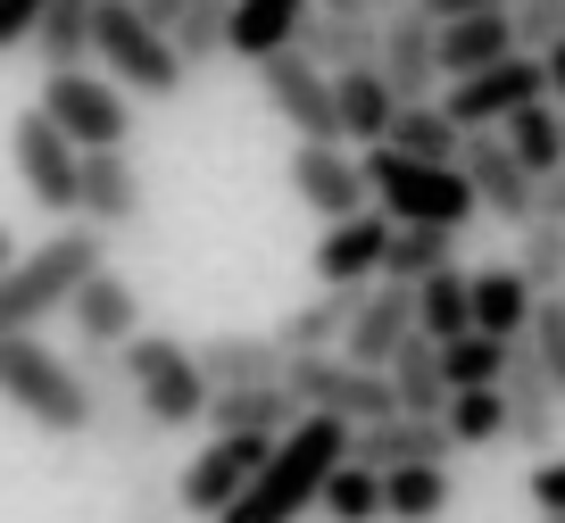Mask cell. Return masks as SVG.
<instances>
[{
    "label": "cell",
    "mask_w": 565,
    "mask_h": 523,
    "mask_svg": "<svg viewBox=\"0 0 565 523\" xmlns=\"http://www.w3.org/2000/svg\"><path fill=\"white\" fill-rule=\"evenodd\" d=\"M499 366H508V341L466 332V341L441 349V391H449V399H458V391H499Z\"/></svg>",
    "instance_id": "obj_42"
},
{
    "label": "cell",
    "mask_w": 565,
    "mask_h": 523,
    "mask_svg": "<svg viewBox=\"0 0 565 523\" xmlns=\"http://www.w3.org/2000/svg\"><path fill=\"white\" fill-rule=\"evenodd\" d=\"M383 249H391V216L383 209L341 216V225H324V242H317V282L324 291H366V282L383 275Z\"/></svg>",
    "instance_id": "obj_19"
},
{
    "label": "cell",
    "mask_w": 565,
    "mask_h": 523,
    "mask_svg": "<svg viewBox=\"0 0 565 523\" xmlns=\"http://www.w3.org/2000/svg\"><path fill=\"white\" fill-rule=\"evenodd\" d=\"M524 349H532V366L548 374V391H557V399H565V291H557V299H532Z\"/></svg>",
    "instance_id": "obj_43"
},
{
    "label": "cell",
    "mask_w": 565,
    "mask_h": 523,
    "mask_svg": "<svg viewBox=\"0 0 565 523\" xmlns=\"http://www.w3.org/2000/svg\"><path fill=\"white\" fill-rule=\"evenodd\" d=\"M449 506H458V482H449V466L383 473V523H441Z\"/></svg>",
    "instance_id": "obj_33"
},
{
    "label": "cell",
    "mask_w": 565,
    "mask_h": 523,
    "mask_svg": "<svg viewBox=\"0 0 565 523\" xmlns=\"http://www.w3.org/2000/svg\"><path fill=\"white\" fill-rule=\"evenodd\" d=\"M225 18H233V0H192L175 18V34H167V51H175V67H209V58H225Z\"/></svg>",
    "instance_id": "obj_40"
},
{
    "label": "cell",
    "mask_w": 565,
    "mask_h": 523,
    "mask_svg": "<svg viewBox=\"0 0 565 523\" xmlns=\"http://www.w3.org/2000/svg\"><path fill=\"white\" fill-rule=\"evenodd\" d=\"M192 366L209 391H258L282 383V349L275 332H209V341H192Z\"/></svg>",
    "instance_id": "obj_22"
},
{
    "label": "cell",
    "mask_w": 565,
    "mask_h": 523,
    "mask_svg": "<svg viewBox=\"0 0 565 523\" xmlns=\"http://www.w3.org/2000/svg\"><path fill=\"white\" fill-rule=\"evenodd\" d=\"M308 25V0H233V18H225V58H275L291 51Z\"/></svg>",
    "instance_id": "obj_25"
},
{
    "label": "cell",
    "mask_w": 565,
    "mask_h": 523,
    "mask_svg": "<svg viewBox=\"0 0 565 523\" xmlns=\"http://www.w3.org/2000/svg\"><path fill=\"white\" fill-rule=\"evenodd\" d=\"M391 117H399V100L383 92V75L374 67H350V75H333V125H341V150H383V134H391Z\"/></svg>",
    "instance_id": "obj_27"
},
{
    "label": "cell",
    "mask_w": 565,
    "mask_h": 523,
    "mask_svg": "<svg viewBox=\"0 0 565 523\" xmlns=\"http://www.w3.org/2000/svg\"><path fill=\"white\" fill-rule=\"evenodd\" d=\"M532 100H548L541 92V58H499V67H482V75H466V84H441V117L458 125V134H499V125L515 117V108H532Z\"/></svg>",
    "instance_id": "obj_9"
},
{
    "label": "cell",
    "mask_w": 565,
    "mask_h": 523,
    "mask_svg": "<svg viewBox=\"0 0 565 523\" xmlns=\"http://www.w3.org/2000/svg\"><path fill=\"white\" fill-rule=\"evenodd\" d=\"M100 266H108V242H100L92 225L51 233L34 258H18L9 275H0V341H18V332H42V316H58V308L75 299V282L100 275Z\"/></svg>",
    "instance_id": "obj_2"
},
{
    "label": "cell",
    "mask_w": 565,
    "mask_h": 523,
    "mask_svg": "<svg viewBox=\"0 0 565 523\" xmlns=\"http://www.w3.org/2000/svg\"><path fill=\"white\" fill-rule=\"evenodd\" d=\"M350 457V424H333V416H300L291 433L266 449V466L249 473V490L225 506L216 523H300L308 506H317V490H324V473Z\"/></svg>",
    "instance_id": "obj_1"
},
{
    "label": "cell",
    "mask_w": 565,
    "mask_h": 523,
    "mask_svg": "<svg viewBox=\"0 0 565 523\" xmlns=\"http://www.w3.org/2000/svg\"><path fill=\"white\" fill-rule=\"evenodd\" d=\"M499 150H508L532 183H541V174H557V167H565V125H557V108H548V100L515 108V117L499 125Z\"/></svg>",
    "instance_id": "obj_32"
},
{
    "label": "cell",
    "mask_w": 565,
    "mask_h": 523,
    "mask_svg": "<svg viewBox=\"0 0 565 523\" xmlns=\"http://www.w3.org/2000/svg\"><path fill=\"white\" fill-rule=\"evenodd\" d=\"M541 92H548V108H565V34L541 51Z\"/></svg>",
    "instance_id": "obj_50"
},
{
    "label": "cell",
    "mask_w": 565,
    "mask_h": 523,
    "mask_svg": "<svg viewBox=\"0 0 565 523\" xmlns=\"http://www.w3.org/2000/svg\"><path fill=\"white\" fill-rule=\"evenodd\" d=\"M557 125H565V108H557Z\"/></svg>",
    "instance_id": "obj_55"
},
{
    "label": "cell",
    "mask_w": 565,
    "mask_h": 523,
    "mask_svg": "<svg viewBox=\"0 0 565 523\" xmlns=\"http://www.w3.org/2000/svg\"><path fill=\"white\" fill-rule=\"evenodd\" d=\"M350 308H358V291H317L308 308H291L275 324V349L282 357H333L341 332H350Z\"/></svg>",
    "instance_id": "obj_30"
},
{
    "label": "cell",
    "mask_w": 565,
    "mask_h": 523,
    "mask_svg": "<svg viewBox=\"0 0 565 523\" xmlns=\"http://www.w3.org/2000/svg\"><path fill=\"white\" fill-rule=\"evenodd\" d=\"M209 424L216 440H282L300 424V407L282 399V383H258V391H209Z\"/></svg>",
    "instance_id": "obj_24"
},
{
    "label": "cell",
    "mask_w": 565,
    "mask_h": 523,
    "mask_svg": "<svg viewBox=\"0 0 565 523\" xmlns=\"http://www.w3.org/2000/svg\"><path fill=\"white\" fill-rule=\"evenodd\" d=\"M92 58L108 67V84L125 100H175L183 92V67L167 51V34H150L125 0H92Z\"/></svg>",
    "instance_id": "obj_6"
},
{
    "label": "cell",
    "mask_w": 565,
    "mask_h": 523,
    "mask_svg": "<svg viewBox=\"0 0 565 523\" xmlns=\"http://www.w3.org/2000/svg\"><path fill=\"white\" fill-rule=\"evenodd\" d=\"M433 25H458V18H491V9H515V0H416Z\"/></svg>",
    "instance_id": "obj_47"
},
{
    "label": "cell",
    "mask_w": 565,
    "mask_h": 523,
    "mask_svg": "<svg viewBox=\"0 0 565 523\" xmlns=\"http://www.w3.org/2000/svg\"><path fill=\"white\" fill-rule=\"evenodd\" d=\"M532 216H541V225H565V167L532 183Z\"/></svg>",
    "instance_id": "obj_48"
},
{
    "label": "cell",
    "mask_w": 565,
    "mask_h": 523,
    "mask_svg": "<svg viewBox=\"0 0 565 523\" xmlns=\"http://www.w3.org/2000/svg\"><path fill=\"white\" fill-rule=\"evenodd\" d=\"M291 192H300L308 216H324V225L374 209V200H366V174H358V158L341 150V141H300V150H291Z\"/></svg>",
    "instance_id": "obj_18"
},
{
    "label": "cell",
    "mask_w": 565,
    "mask_h": 523,
    "mask_svg": "<svg viewBox=\"0 0 565 523\" xmlns=\"http://www.w3.org/2000/svg\"><path fill=\"white\" fill-rule=\"evenodd\" d=\"M350 466L366 473H407V466H449V433L441 416H383L350 433Z\"/></svg>",
    "instance_id": "obj_21"
},
{
    "label": "cell",
    "mask_w": 565,
    "mask_h": 523,
    "mask_svg": "<svg viewBox=\"0 0 565 523\" xmlns=\"http://www.w3.org/2000/svg\"><path fill=\"white\" fill-rule=\"evenodd\" d=\"M416 332H424L433 349H449V341H466V332H475V316H466V275H458V266H441V275L416 282Z\"/></svg>",
    "instance_id": "obj_34"
},
{
    "label": "cell",
    "mask_w": 565,
    "mask_h": 523,
    "mask_svg": "<svg viewBox=\"0 0 565 523\" xmlns=\"http://www.w3.org/2000/svg\"><path fill=\"white\" fill-rule=\"evenodd\" d=\"M258 92H266V108H275L300 141H341V125H333V75H317L300 51L258 58Z\"/></svg>",
    "instance_id": "obj_14"
},
{
    "label": "cell",
    "mask_w": 565,
    "mask_h": 523,
    "mask_svg": "<svg viewBox=\"0 0 565 523\" xmlns=\"http://www.w3.org/2000/svg\"><path fill=\"white\" fill-rule=\"evenodd\" d=\"M499 407H508V440H515V449H541V457H548V440L565 433V399L548 391V374L532 366L524 341H508V366H499Z\"/></svg>",
    "instance_id": "obj_16"
},
{
    "label": "cell",
    "mask_w": 565,
    "mask_h": 523,
    "mask_svg": "<svg viewBox=\"0 0 565 523\" xmlns=\"http://www.w3.org/2000/svg\"><path fill=\"white\" fill-rule=\"evenodd\" d=\"M541 523H565V515H541Z\"/></svg>",
    "instance_id": "obj_54"
},
{
    "label": "cell",
    "mask_w": 565,
    "mask_h": 523,
    "mask_svg": "<svg viewBox=\"0 0 565 523\" xmlns=\"http://www.w3.org/2000/svg\"><path fill=\"white\" fill-rule=\"evenodd\" d=\"M291 51H300L317 75L374 67V18H317V9H308V25H300V42H291Z\"/></svg>",
    "instance_id": "obj_29"
},
{
    "label": "cell",
    "mask_w": 565,
    "mask_h": 523,
    "mask_svg": "<svg viewBox=\"0 0 565 523\" xmlns=\"http://www.w3.org/2000/svg\"><path fill=\"white\" fill-rule=\"evenodd\" d=\"M9 266H18V233L0 225V275H9Z\"/></svg>",
    "instance_id": "obj_52"
},
{
    "label": "cell",
    "mask_w": 565,
    "mask_h": 523,
    "mask_svg": "<svg viewBox=\"0 0 565 523\" xmlns=\"http://www.w3.org/2000/svg\"><path fill=\"white\" fill-rule=\"evenodd\" d=\"M458 174H466V192H475V209H491L508 233L532 225V174L499 150V134H466L458 141Z\"/></svg>",
    "instance_id": "obj_17"
},
{
    "label": "cell",
    "mask_w": 565,
    "mask_h": 523,
    "mask_svg": "<svg viewBox=\"0 0 565 523\" xmlns=\"http://www.w3.org/2000/svg\"><path fill=\"white\" fill-rule=\"evenodd\" d=\"M383 391H391V416H441L449 391H441V349L424 341H399V357L383 366Z\"/></svg>",
    "instance_id": "obj_28"
},
{
    "label": "cell",
    "mask_w": 565,
    "mask_h": 523,
    "mask_svg": "<svg viewBox=\"0 0 565 523\" xmlns=\"http://www.w3.org/2000/svg\"><path fill=\"white\" fill-rule=\"evenodd\" d=\"M42 117H51V134L67 141L75 158L84 150H125V134H134V100H125L108 75L75 67V75H42Z\"/></svg>",
    "instance_id": "obj_7"
},
{
    "label": "cell",
    "mask_w": 565,
    "mask_h": 523,
    "mask_svg": "<svg viewBox=\"0 0 565 523\" xmlns=\"http://www.w3.org/2000/svg\"><path fill=\"white\" fill-rule=\"evenodd\" d=\"M441 433H449V449H499V440H508L499 391H458V399L441 407Z\"/></svg>",
    "instance_id": "obj_41"
},
{
    "label": "cell",
    "mask_w": 565,
    "mask_h": 523,
    "mask_svg": "<svg viewBox=\"0 0 565 523\" xmlns=\"http://www.w3.org/2000/svg\"><path fill=\"white\" fill-rule=\"evenodd\" d=\"M92 383V433L100 440H117V449H150V424H141V407H134V391L117 383V357H108V374H84Z\"/></svg>",
    "instance_id": "obj_36"
},
{
    "label": "cell",
    "mask_w": 565,
    "mask_h": 523,
    "mask_svg": "<svg viewBox=\"0 0 565 523\" xmlns=\"http://www.w3.org/2000/svg\"><path fill=\"white\" fill-rule=\"evenodd\" d=\"M141 209H150V192H141V167L125 150H84L75 158V225L125 233V225H141Z\"/></svg>",
    "instance_id": "obj_13"
},
{
    "label": "cell",
    "mask_w": 565,
    "mask_h": 523,
    "mask_svg": "<svg viewBox=\"0 0 565 523\" xmlns=\"http://www.w3.org/2000/svg\"><path fill=\"white\" fill-rule=\"evenodd\" d=\"M34 51H42V75H75L84 67L92 58V0H42Z\"/></svg>",
    "instance_id": "obj_31"
},
{
    "label": "cell",
    "mask_w": 565,
    "mask_h": 523,
    "mask_svg": "<svg viewBox=\"0 0 565 523\" xmlns=\"http://www.w3.org/2000/svg\"><path fill=\"white\" fill-rule=\"evenodd\" d=\"M399 341H416V291H407V282H366L333 357L358 366V374H383L391 357H399Z\"/></svg>",
    "instance_id": "obj_11"
},
{
    "label": "cell",
    "mask_w": 565,
    "mask_h": 523,
    "mask_svg": "<svg viewBox=\"0 0 565 523\" xmlns=\"http://www.w3.org/2000/svg\"><path fill=\"white\" fill-rule=\"evenodd\" d=\"M282 399L300 407V416H333V424H383L391 416V391L383 374H358L341 357H282Z\"/></svg>",
    "instance_id": "obj_8"
},
{
    "label": "cell",
    "mask_w": 565,
    "mask_h": 523,
    "mask_svg": "<svg viewBox=\"0 0 565 523\" xmlns=\"http://www.w3.org/2000/svg\"><path fill=\"white\" fill-rule=\"evenodd\" d=\"M458 125L441 117V108H399L391 117V134H383V150H399V158H416V167H458Z\"/></svg>",
    "instance_id": "obj_35"
},
{
    "label": "cell",
    "mask_w": 565,
    "mask_h": 523,
    "mask_svg": "<svg viewBox=\"0 0 565 523\" xmlns=\"http://www.w3.org/2000/svg\"><path fill=\"white\" fill-rule=\"evenodd\" d=\"M317 18H366V0H308Z\"/></svg>",
    "instance_id": "obj_51"
},
{
    "label": "cell",
    "mask_w": 565,
    "mask_h": 523,
    "mask_svg": "<svg viewBox=\"0 0 565 523\" xmlns=\"http://www.w3.org/2000/svg\"><path fill=\"white\" fill-rule=\"evenodd\" d=\"M358 174H366V200L391 225H424V233H449V242L475 225V192H466L458 167H416L399 150H358Z\"/></svg>",
    "instance_id": "obj_4"
},
{
    "label": "cell",
    "mask_w": 565,
    "mask_h": 523,
    "mask_svg": "<svg viewBox=\"0 0 565 523\" xmlns=\"http://www.w3.org/2000/svg\"><path fill=\"white\" fill-rule=\"evenodd\" d=\"M9 158H18V183H25V200H34L42 216H75V150L51 134L42 108H25V117L9 125Z\"/></svg>",
    "instance_id": "obj_15"
},
{
    "label": "cell",
    "mask_w": 565,
    "mask_h": 523,
    "mask_svg": "<svg viewBox=\"0 0 565 523\" xmlns=\"http://www.w3.org/2000/svg\"><path fill=\"white\" fill-rule=\"evenodd\" d=\"M449 233H424V225H391V249H383V275L374 282H407V291H416L424 275H441L449 266Z\"/></svg>",
    "instance_id": "obj_39"
},
{
    "label": "cell",
    "mask_w": 565,
    "mask_h": 523,
    "mask_svg": "<svg viewBox=\"0 0 565 523\" xmlns=\"http://www.w3.org/2000/svg\"><path fill=\"white\" fill-rule=\"evenodd\" d=\"M515 275H524V291L532 299H557L565 291V225H541V216H532L524 233H515Z\"/></svg>",
    "instance_id": "obj_38"
},
{
    "label": "cell",
    "mask_w": 565,
    "mask_h": 523,
    "mask_svg": "<svg viewBox=\"0 0 565 523\" xmlns=\"http://www.w3.org/2000/svg\"><path fill=\"white\" fill-rule=\"evenodd\" d=\"M34 18H42V0H0V51L34 42Z\"/></svg>",
    "instance_id": "obj_46"
},
{
    "label": "cell",
    "mask_w": 565,
    "mask_h": 523,
    "mask_svg": "<svg viewBox=\"0 0 565 523\" xmlns=\"http://www.w3.org/2000/svg\"><path fill=\"white\" fill-rule=\"evenodd\" d=\"M391 9H407V0H366V18H391Z\"/></svg>",
    "instance_id": "obj_53"
},
{
    "label": "cell",
    "mask_w": 565,
    "mask_h": 523,
    "mask_svg": "<svg viewBox=\"0 0 565 523\" xmlns=\"http://www.w3.org/2000/svg\"><path fill=\"white\" fill-rule=\"evenodd\" d=\"M117 383L134 391L150 433H192L209 416V383L192 366V341H175V332H134L117 349Z\"/></svg>",
    "instance_id": "obj_5"
},
{
    "label": "cell",
    "mask_w": 565,
    "mask_h": 523,
    "mask_svg": "<svg viewBox=\"0 0 565 523\" xmlns=\"http://www.w3.org/2000/svg\"><path fill=\"white\" fill-rule=\"evenodd\" d=\"M508 25H515V51H524V58H541L548 42L565 34V0H515V9H508Z\"/></svg>",
    "instance_id": "obj_44"
},
{
    "label": "cell",
    "mask_w": 565,
    "mask_h": 523,
    "mask_svg": "<svg viewBox=\"0 0 565 523\" xmlns=\"http://www.w3.org/2000/svg\"><path fill=\"white\" fill-rule=\"evenodd\" d=\"M499 58H515L508 9H491V18H458V25H433V67H441V84H466V75L499 67Z\"/></svg>",
    "instance_id": "obj_23"
},
{
    "label": "cell",
    "mask_w": 565,
    "mask_h": 523,
    "mask_svg": "<svg viewBox=\"0 0 565 523\" xmlns=\"http://www.w3.org/2000/svg\"><path fill=\"white\" fill-rule=\"evenodd\" d=\"M466 316H475L482 341H524L532 324V291L515 266H482V275H466Z\"/></svg>",
    "instance_id": "obj_26"
},
{
    "label": "cell",
    "mask_w": 565,
    "mask_h": 523,
    "mask_svg": "<svg viewBox=\"0 0 565 523\" xmlns=\"http://www.w3.org/2000/svg\"><path fill=\"white\" fill-rule=\"evenodd\" d=\"M374 75L399 108H433L441 100V67H433V18H424L416 0L374 18Z\"/></svg>",
    "instance_id": "obj_10"
},
{
    "label": "cell",
    "mask_w": 565,
    "mask_h": 523,
    "mask_svg": "<svg viewBox=\"0 0 565 523\" xmlns=\"http://www.w3.org/2000/svg\"><path fill=\"white\" fill-rule=\"evenodd\" d=\"M317 515L324 523H383V473L341 457V466L324 473V490H317Z\"/></svg>",
    "instance_id": "obj_37"
},
{
    "label": "cell",
    "mask_w": 565,
    "mask_h": 523,
    "mask_svg": "<svg viewBox=\"0 0 565 523\" xmlns=\"http://www.w3.org/2000/svg\"><path fill=\"white\" fill-rule=\"evenodd\" d=\"M266 449H275V440H209V449L175 473V515L216 523V515H225V506L249 490V473L266 466Z\"/></svg>",
    "instance_id": "obj_12"
},
{
    "label": "cell",
    "mask_w": 565,
    "mask_h": 523,
    "mask_svg": "<svg viewBox=\"0 0 565 523\" xmlns=\"http://www.w3.org/2000/svg\"><path fill=\"white\" fill-rule=\"evenodd\" d=\"M58 316H75V341L100 349V357H117V349L141 332V299H134V282H125L117 266L84 275V282H75V299H67Z\"/></svg>",
    "instance_id": "obj_20"
},
{
    "label": "cell",
    "mask_w": 565,
    "mask_h": 523,
    "mask_svg": "<svg viewBox=\"0 0 565 523\" xmlns=\"http://www.w3.org/2000/svg\"><path fill=\"white\" fill-rule=\"evenodd\" d=\"M524 490H532V506H541V515H565V457H541Z\"/></svg>",
    "instance_id": "obj_45"
},
{
    "label": "cell",
    "mask_w": 565,
    "mask_h": 523,
    "mask_svg": "<svg viewBox=\"0 0 565 523\" xmlns=\"http://www.w3.org/2000/svg\"><path fill=\"white\" fill-rule=\"evenodd\" d=\"M0 399L18 407L25 424H42L51 440H84L92 433V383L42 349V332H18V341H0Z\"/></svg>",
    "instance_id": "obj_3"
},
{
    "label": "cell",
    "mask_w": 565,
    "mask_h": 523,
    "mask_svg": "<svg viewBox=\"0 0 565 523\" xmlns=\"http://www.w3.org/2000/svg\"><path fill=\"white\" fill-rule=\"evenodd\" d=\"M125 9H134V18L150 25V34H175V18L192 9V0H125Z\"/></svg>",
    "instance_id": "obj_49"
}]
</instances>
